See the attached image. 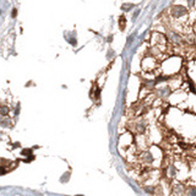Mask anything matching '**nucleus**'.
<instances>
[{
    "label": "nucleus",
    "mask_w": 196,
    "mask_h": 196,
    "mask_svg": "<svg viewBox=\"0 0 196 196\" xmlns=\"http://www.w3.org/2000/svg\"><path fill=\"white\" fill-rule=\"evenodd\" d=\"M8 114H9V108H8L6 106H3V107H1V115L5 116V115H8Z\"/></svg>",
    "instance_id": "nucleus-1"
},
{
    "label": "nucleus",
    "mask_w": 196,
    "mask_h": 196,
    "mask_svg": "<svg viewBox=\"0 0 196 196\" xmlns=\"http://www.w3.org/2000/svg\"><path fill=\"white\" fill-rule=\"evenodd\" d=\"M31 152H32L31 150H26V151H22V154H29Z\"/></svg>",
    "instance_id": "nucleus-2"
},
{
    "label": "nucleus",
    "mask_w": 196,
    "mask_h": 196,
    "mask_svg": "<svg viewBox=\"0 0 196 196\" xmlns=\"http://www.w3.org/2000/svg\"><path fill=\"white\" fill-rule=\"evenodd\" d=\"M77 196H79V195H77ZM80 196H82V195H80Z\"/></svg>",
    "instance_id": "nucleus-3"
}]
</instances>
